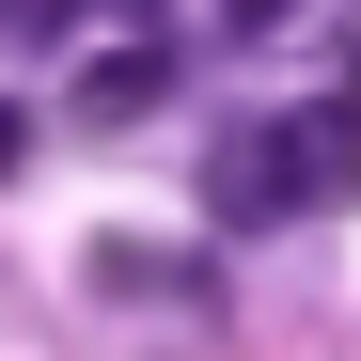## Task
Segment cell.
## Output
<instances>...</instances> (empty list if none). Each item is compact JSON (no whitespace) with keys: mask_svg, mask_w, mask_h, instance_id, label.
I'll list each match as a JSON object with an SVG mask.
<instances>
[{"mask_svg":"<svg viewBox=\"0 0 361 361\" xmlns=\"http://www.w3.org/2000/svg\"><path fill=\"white\" fill-rule=\"evenodd\" d=\"M314 204H345V126L330 110H235L204 142V220L220 235H298Z\"/></svg>","mask_w":361,"mask_h":361,"instance_id":"1","label":"cell"},{"mask_svg":"<svg viewBox=\"0 0 361 361\" xmlns=\"http://www.w3.org/2000/svg\"><path fill=\"white\" fill-rule=\"evenodd\" d=\"M94 298H157V314H189V330H204V267H189V252L157 267L142 235H94Z\"/></svg>","mask_w":361,"mask_h":361,"instance_id":"2","label":"cell"},{"mask_svg":"<svg viewBox=\"0 0 361 361\" xmlns=\"http://www.w3.org/2000/svg\"><path fill=\"white\" fill-rule=\"evenodd\" d=\"M157 79H173L157 47H126V63H94V79H79V126H142V110H157Z\"/></svg>","mask_w":361,"mask_h":361,"instance_id":"3","label":"cell"},{"mask_svg":"<svg viewBox=\"0 0 361 361\" xmlns=\"http://www.w3.org/2000/svg\"><path fill=\"white\" fill-rule=\"evenodd\" d=\"M298 16V0H220V32H283Z\"/></svg>","mask_w":361,"mask_h":361,"instance_id":"4","label":"cell"},{"mask_svg":"<svg viewBox=\"0 0 361 361\" xmlns=\"http://www.w3.org/2000/svg\"><path fill=\"white\" fill-rule=\"evenodd\" d=\"M16 157H32V126H16V110H0V173H16Z\"/></svg>","mask_w":361,"mask_h":361,"instance_id":"5","label":"cell"}]
</instances>
